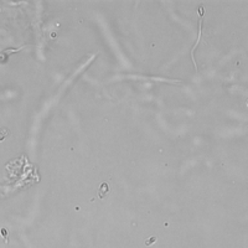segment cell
<instances>
[{
	"instance_id": "6da1fadb",
	"label": "cell",
	"mask_w": 248,
	"mask_h": 248,
	"mask_svg": "<svg viewBox=\"0 0 248 248\" xmlns=\"http://www.w3.org/2000/svg\"><path fill=\"white\" fill-rule=\"evenodd\" d=\"M108 192H109V185H108V182H103V184L99 186V190H98L97 197H99V199H104Z\"/></svg>"
},
{
	"instance_id": "3957f363",
	"label": "cell",
	"mask_w": 248,
	"mask_h": 248,
	"mask_svg": "<svg viewBox=\"0 0 248 248\" xmlns=\"http://www.w3.org/2000/svg\"><path fill=\"white\" fill-rule=\"evenodd\" d=\"M154 242H157V237H155V236H153V237H150L149 240H147V241H145V244H147V246H151Z\"/></svg>"
},
{
	"instance_id": "277c9868",
	"label": "cell",
	"mask_w": 248,
	"mask_h": 248,
	"mask_svg": "<svg viewBox=\"0 0 248 248\" xmlns=\"http://www.w3.org/2000/svg\"><path fill=\"white\" fill-rule=\"evenodd\" d=\"M2 233H3V236H4V237L6 236V232H5V230H3V231H2Z\"/></svg>"
},
{
	"instance_id": "7a4b0ae2",
	"label": "cell",
	"mask_w": 248,
	"mask_h": 248,
	"mask_svg": "<svg viewBox=\"0 0 248 248\" xmlns=\"http://www.w3.org/2000/svg\"><path fill=\"white\" fill-rule=\"evenodd\" d=\"M10 135V132L6 128H2L0 129V141H3L5 138H8Z\"/></svg>"
}]
</instances>
